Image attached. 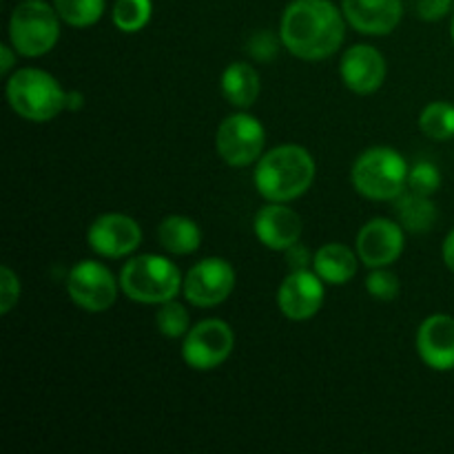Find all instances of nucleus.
<instances>
[{
    "label": "nucleus",
    "instance_id": "30",
    "mask_svg": "<svg viewBox=\"0 0 454 454\" xmlns=\"http://www.w3.org/2000/svg\"><path fill=\"white\" fill-rule=\"evenodd\" d=\"M452 7V0H417V13L421 20H442Z\"/></svg>",
    "mask_w": 454,
    "mask_h": 454
},
{
    "label": "nucleus",
    "instance_id": "35",
    "mask_svg": "<svg viewBox=\"0 0 454 454\" xmlns=\"http://www.w3.org/2000/svg\"><path fill=\"white\" fill-rule=\"evenodd\" d=\"M452 40H454V20H452Z\"/></svg>",
    "mask_w": 454,
    "mask_h": 454
},
{
    "label": "nucleus",
    "instance_id": "21",
    "mask_svg": "<svg viewBox=\"0 0 454 454\" xmlns=\"http://www.w3.org/2000/svg\"><path fill=\"white\" fill-rule=\"evenodd\" d=\"M397 217L399 224L411 233H426L437 222V207L428 195L408 193L397 198Z\"/></svg>",
    "mask_w": 454,
    "mask_h": 454
},
{
    "label": "nucleus",
    "instance_id": "25",
    "mask_svg": "<svg viewBox=\"0 0 454 454\" xmlns=\"http://www.w3.org/2000/svg\"><path fill=\"white\" fill-rule=\"evenodd\" d=\"M155 326L164 337H171V340L184 337L191 331L189 310L176 300L164 301V304H160L158 315H155Z\"/></svg>",
    "mask_w": 454,
    "mask_h": 454
},
{
    "label": "nucleus",
    "instance_id": "33",
    "mask_svg": "<svg viewBox=\"0 0 454 454\" xmlns=\"http://www.w3.org/2000/svg\"><path fill=\"white\" fill-rule=\"evenodd\" d=\"M443 262H446L448 269L454 273V229L448 233L446 242H443Z\"/></svg>",
    "mask_w": 454,
    "mask_h": 454
},
{
    "label": "nucleus",
    "instance_id": "3",
    "mask_svg": "<svg viewBox=\"0 0 454 454\" xmlns=\"http://www.w3.org/2000/svg\"><path fill=\"white\" fill-rule=\"evenodd\" d=\"M408 162L390 146L366 149L353 164L350 182L355 191L368 200L388 202L397 200L408 184Z\"/></svg>",
    "mask_w": 454,
    "mask_h": 454
},
{
    "label": "nucleus",
    "instance_id": "20",
    "mask_svg": "<svg viewBox=\"0 0 454 454\" xmlns=\"http://www.w3.org/2000/svg\"><path fill=\"white\" fill-rule=\"evenodd\" d=\"M160 244L173 255H191L202 244V231L191 217L168 215L160 222Z\"/></svg>",
    "mask_w": 454,
    "mask_h": 454
},
{
    "label": "nucleus",
    "instance_id": "8",
    "mask_svg": "<svg viewBox=\"0 0 454 454\" xmlns=\"http://www.w3.org/2000/svg\"><path fill=\"white\" fill-rule=\"evenodd\" d=\"M264 145V124L248 114L229 115L217 129V153L231 167H248L260 160Z\"/></svg>",
    "mask_w": 454,
    "mask_h": 454
},
{
    "label": "nucleus",
    "instance_id": "2",
    "mask_svg": "<svg viewBox=\"0 0 454 454\" xmlns=\"http://www.w3.org/2000/svg\"><path fill=\"white\" fill-rule=\"evenodd\" d=\"M315 180V160L304 146L282 145L262 155L255 168V189L269 202H291L304 195Z\"/></svg>",
    "mask_w": 454,
    "mask_h": 454
},
{
    "label": "nucleus",
    "instance_id": "31",
    "mask_svg": "<svg viewBox=\"0 0 454 454\" xmlns=\"http://www.w3.org/2000/svg\"><path fill=\"white\" fill-rule=\"evenodd\" d=\"M288 257H291V264H293V270H301V269H309V251L306 248H300L295 244V247L288 248Z\"/></svg>",
    "mask_w": 454,
    "mask_h": 454
},
{
    "label": "nucleus",
    "instance_id": "5",
    "mask_svg": "<svg viewBox=\"0 0 454 454\" xmlns=\"http://www.w3.org/2000/svg\"><path fill=\"white\" fill-rule=\"evenodd\" d=\"M180 269L162 255H137L120 270V288L124 295L140 304H164L180 293Z\"/></svg>",
    "mask_w": 454,
    "mask_h": 454
},
{
    "label": "nucleus",
    "instance_id": "16",
    "mask_svg": "<svg viewBox=\"0 0 454 454\" xmlns=\"http://www.w3.org/2000/svg\"><path fill=\"white\" fill-rule=\"evenodd\" d=\"M417 353L421 362L433 371L454 368V317L433 315L426 319L417 333Z\"/></svg>",
    "mask_w": 454,
    "mask_h": 454
},
{
    "label": "nucleus",
    "instance_id": "23",
    "mask_svg": "<svg viewBox=\"0 0 454 454\" xmlns=\"http://www.w3.org/2000/svg\"><path fill=\"white\" fill-rule=\"evenodd\" d=\"M153 3L151 0H115L114 4V25L124 34L142 31L151 20Z\"/></svg>",
    "mask_w": 454,
    "mask_h": 454
},
{
    "label": "nucleus",
    "instance_id": "6",
    "mask_svg": "<svg viewBox=\"0 0 454 454\" xmlns=\"http://www.w3.org/2000/svg\"><path fill=\"white\" fill-rule=\"evenodd\" d=\"M56 7L44 0H22L9 18V40L16 53L38 58L51 51L60 38V20Z\"/></svg>",
    "mask_w": 454,
    "mask_h": 454
},
{
    "label": "nucleus",
    "instance_id": "4",
    "mask_svg": "<svg viewBox=\"0 0 454 454\" xmlns=\"http://www.w3.org/2000/svg\"><path fill=\"white\" fill-rule=\"evenodd\" d=\"M9 106L29 122H49L67 109V91L43 69H18L7 82Z\"/></svg>",
    "mask_w": 454,
    "mask_h": 454
},
{
    "label": "nucleus",
    "instance_id": "10",
    "mask_svg": "<svg viewBox=\"0 0 454 454\" xmlns=\"http://www.w3.org/2000/svg\"><path fill=\"white\" fill-rule=\"evenodd\" d=\"M235 288V270L222 257H207L186 273L182 291L198 309H211L231 297Z\"/></svg>",
    "mask_w": 454,
    "mask_h": 454
},
{
    "label": "nucleus",
    "instance_id": "19",
    "mask_svg": "<svg viewBox=\"0 0 454 454\" xmlns=\"http://www.w3.org/2000/svg\"><path fill=\"white\" fill-rule=\"evenodd\" d=\"M222 93L238 109H248L260 96V74L248 62H233L222 74Z\"/></svg>",
    "mask_w": 454,
    "mask_h": 454
},
{
    "label": "nucleus",
    "instance_id": "27",
    "mask_svg": "<svg viewBox=\"0 0 454 454\" xmlns=\"http://www.w3.org/2000/svg\"><path fill=\"white\" fill-rule=\"evenodd\" d=\"M399 279L397 275L384 269H372V273L366 278L368 295L380 301H393L399 295Z\"/></svg>",
    "mask_w": 454,
    "mask_h": 454
},
{
    "label": "nucleus",
    "instance_id": "26",
    "mask_svg": "<svg viewBox=\"0 0 454 454\" xmlns=\"http://www.w3.org/2000/svg\"><path fill=\"white\" fill-rule=\"evenodd\" d=\"M408 186L412 193L419 195H433L442 186V173H439L437 164L428 162V160H419L408 171Z\"/></svg>",
    "mask_w": 454,
    "mask_h": 454
},
{
    "label": "nucleus",
    "instance_id": "7",
    "mask_svg": "<svg viewBox=\"0 0 454 454\" xmlns=\"http://www.w3.org/2000/svg\"><path fill=\"white\" fill-rule=\"evenodd\" d=\"M235 346L233 328L222 319H204L184 335L182 357L193 371H213L231 357Z\"/></svg>",
    "mask_w": 454,
    "mask_h": 454
},
{
    "label": "nucleus",
    "instance_id": "34",
    "mask_svg": "<svg viewBox=\"0 0 454 454\" xmlns=\"http://www.w3.org/2000/svg\"><path fill=\"white\" fill-rule=\"evenodd\" d=\"M84 106V93L82 91H67V109L80 111Z\"/></svg>",
    "mask_w": 454,
    "mask_h": 454
},
{
    "label": "nucleus",
    "instance_id": "13",
    "mask_svg": "<svg viewBox=\"0 0 454 454\" xmlns=\"http://www.w3.org/2000/svg\"><path fill=\"white\" fill-rule=\"evenodd\" d=\"M403 226L386 217L366 222L357 235V255L368 269H384L403 253Z\"/></svg>",
    "mask_w": 454,
    "mask_h": 454
},
{
    "label": "nucleus",
    "instance_id": "18",
    "mask_svg": "<svg viewBox=\"0 0 454 454\" xmlns=\"http://www.w3.org/2000/svg\"><path fill=\"white\" fill-rule=\"evenodd\" d=\"M357 260L353 248L346 244H324L313 257V270L326 284H346L357 273Z\"/></svg>",
    "mask_w": 454,
    "mask_h": 454
},
{
    "label": "nucleus",
    "instance_id": "24",
    "mask_svg": "<svg viewBox=\"0 0 454 454\" xmlns=\"http://www.w3.org/2000/svg\"><path fill=\"white\" fill-rule=\"evenodd\" d=\"M60 20L71 27H91L105 13V0H53Z\"/></svg>",
    "mask_w": 454,
    "mask_h": 454
},
{
    "label": "nucleus",
    "instance_id": "22",
    "mask_svg": "<svg viewBox=\"0 0 454 454\" xmlns=\"http://www.w3.org/2000/svg\"><path fill=\"white\" fill-rule=\"evenodd\" d=\"M419 129L433 140H450L454 137V105L430 102L419 115Z\"/></svg>",
    "mask_w": 454,
    "mask_h": 454
},
{
    "label": "nucleus",
    "instance_id": "1",
    "mask_svg": "<svg viewBox=\"0 0 454 454\" xmlns=\"http://www.w3.org/2000/svg\"><path fill=\"white\" fill-rule=\"evenodd\" d=\"M346 22L331 0H293L284 9L279 40L301 60H324L341 47Z\"/></svg>",
    "mask_w": 454,
    "mask_h": 454
},
{
    "label": "nucleus",
    "instance_id": "32",
    "mask_svg": "<svg viewBox=\"0 0 454 454\" xmlns=\"http://www.w3.org/2000/svg\"><path fill=\"white\" fill-rule=\"evenodd\" d=\"M13 51H16V49L9 47V44H3V47H0V56H3V62H0V74H3V75H7L9 71H12L13 62H16V56H13Z\"/></svg>",
    "mask_w": 454,
    "mask_h": 454
},
{
    "label": "nucleus",
    "instance_id": "9",
    "mask_svg": "<svg viewBox=\"0 0 454 454\" xmlns=\"http://www.w3.org/2000/svg\"><path fill=\"white\" fill-rule=\"evenodd\" d=\"M120 279L100 262L84 260L71 269L67 278V293L71 301L89 313H102L111 309L118 297Z\"/></svg>",
    "mask_w": 454,
    "mask_h": 454
},
{
    "label": "nucleus",
    "instance_id": "29",
    "mask_svg": "<svg viewBox=\"0 0 454 454\" xmlns=\"http://www.w3.org/2000/svg\"><path fill=\"white\" fill-rule=\"evenodd\" d=\"M278 49H279V43L270 31H260V34H255L251 40H248V51H251V56L255 58V60H262V62L273 60Z\"/></svg>",
    "mask_w": 454,
    "mask_h": 454
},
{
    "label": "nucleus",
    "instance_id": "28",
    "mask_svg": "<svg viewBox=\"0 0 454 454\" xmlns=\"http://www.w3.org/2000/svg\"><path fill=\"white\" fill-rule=\"evenodd\" d=\"M20 300V279L9 266L0 269V315H7Z\"/></svg>",
    "mask_w": 454,
    "mask_h": 454
},
{
    "label": "nucleus",
    "instance_id": "14",
    "mask_svg": "<svg viewBox=\"0 0 454 454\" xmlns=\"http://www.w3.org/2000/svg\"><path fill=\"white\" fill-rule=\"evenodd\" d=\"M340 74L350 91L368 96L384 84L386 60L371 44H355L341 56Z\"/></svg>",
    "mask_w": 454,
    "mask_h": 454
},
{
    "label": "nucleus",
    "instance_id": "12",
    "mask_svg": "<svg viewBox=\"0 0 454 454\" xmlns=\"http://www.w3.org/2000/svg\"><path fill=\"white\" fill-rule=\"evenodd\" d=\"M324 304V279L315 270H293L278 291V306L284 317L306 322L315 317Z\"/></svg>",
    "mask_w": 454,
    "mask_h": 454
},
{
    "label": "nucleus",
    "instance_id": "15",
    "mask_svg": "<svg viewBox=\"0 0 454 454\" xmlns=\"http://www.w3.org/2000/svg\"><path fill=\"white\" fill-rule=\"evenodd\" d=\"M257 239L270 251H288L301 238V217L293 208L284 207V202H270L260 208L253 222Z\"/></svg>",
    "mask_w": 454,
    "mask_h": 454
},
{
    "label": "nucleus",
    "instance_id": "11",
    "mask_svg": "<svg viewBox=\"0 0 454 454\" xmlns=\"http://www.w3.org/2000/svg\"><path fill=\"white\" fill-rule=\"evenodd\" d=\"M87 242L98 255L124 257L137 251L142 242V229L133 217L124 213H106L89 226Z\"/></svg>",
    "mask_w": 454,
    "mask_h": 454
},
{
    "label": "nucleus",
    "instance_id": "17",
    "mask_svg": "<svg viewBox=\"0 0 454 454\" xmlns=\"http://www.w3.org/2000/svg\"><path fill=\"white\" fill-rule=\"evenodd\" d=\"M344 16L359 34L386 35L399 25L402 0H341Z\"/></svg>",
    "mask_w": 454,
    "mask_h": 454
}]
</instances>
